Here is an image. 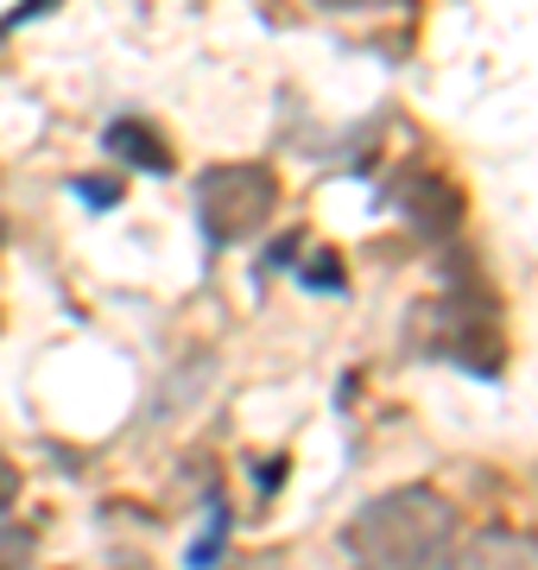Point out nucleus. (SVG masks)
<instances>
[{
    "label": "nucleus",
    "instance_id": "1",
    "mask_svg": "<svg viewBox=\"0 0 538 570\" xmlns=\"http://www.w3.org/2000/svg\"><path fill=\"white\" fill-rule=\"evenodd\" d=\"M361 570H456V508L437 489H393L349 520Z\"/></svg>",
    "mask_w": 538,
    "mask_h": 570
},
{
    "label": "nucleus",
    "instance_id": "2",
    "mask_svg": "<svg viewBox=\"0 0 538 570\" xmlns=\"http://www.w3.org/2000/svg\"><path fill=\"white\" fill-rule=\"evenodd\" d=\"M279 204V178L267 165H216L197 178V228L209 247H241L260 235Z\"/></svg>",
    "mask_w": 538,
    "mask_h": 570
},
{
    "label": "nucleus",
    "instance_id": "3",
    "mask_svg": "<svg viewBox=\"0 0 538 570\" xmlns=\"http://www.w3.org/2000/svg\"><path fill=\"white\" fill-rule=\"evenodd\" d=\"M456 570H538V539L514 527H488L469 539V551H456Z\"/></svg>",
    "mask_w": 538,
    "mask_h": 570
},
{
    "label": "nucleus",
    "instance_id": "4",
    "mask_svg": "<svg viewBox=\"0 0 538 570\" xmlns=\"http://www.w3.org/2000/svg\"><path fill=\"white\" fill-rule=\"evenodd\" d=\"M108 146H114L121 159L146 165V171H171V153L159 146V134H152V127H140V121H114V127H108Z\"/></svg>",
    "mask_w": 538,
    "mask_h": 570
},
{
    "label": "nucleus",
    "instance_id": "5",
    "mask_svg": "<svg viewBox=\"0 0 538 570\" xmlns=\"http://www.w3.org/2000/svg\"><path fill=\"white\" fill-rule=\"evenodd\" d=\"M0 570H32V532L0 527Z\"/></svg>",
    "mask_w": 538,
    "mask_h": 570
},
{
    "label": "nucleus",
    "instance_id": "6",
    "mask_svg": "<svg viewBox=\"0 0 538 570\" xmlns=\"http://www.w3.org/2000/svg\"><path fill=\"white\" fill-rule=\"evenodd\" d=\"M13 501H20V469H13L7 456H0V513L13 508Z\"/></svg>",
    "mask_w": 538,
    "mask_h": 570
}]
</instances>
